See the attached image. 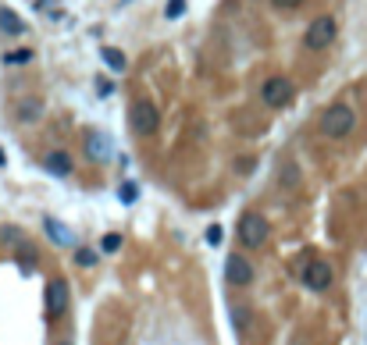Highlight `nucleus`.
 Returning a JSON list of instances; mask_svg holds the SVG:
<instances>
[{
    "label": "nucleus",
    "mask_w": 367,
    "mask_h": 345,
    "mask_svg": "<svg viewBox=\"0 0 367 345\" xmlns=\"http://www.w3.org/2000/svg\"><path fill=\"white\" fill-rule=\"evenodd\" d=\"M100 57H104V65L111 71H125V54L114 50V47H100Z\"/></svg>",
    "instance_id": "nucleus-14"
},
{
    "label": "nucleus",
    "mask_w": 367,
    "mask_h": 345,
    "mask_svg": "<svg viewBox=\"0 0 367 345\" xmlns=\"http://www.w3.org/2000/svg\"><path fill=\"white\" fill-rule=\"evenodd\" d=\"M271 4H275V8H282V11H285V8H296V4H303V0H271Z\"/></svg>",
    "instance_id": "nucleus-22"
},
{
    "label": "nucleus",
    "mask_w": 367,
    "mask_h": 345,
    "mask_svg": "<svg viewBox=\"0 0 367 345\" xmlns=\"http://www.w3.org/2000/svg\"><path fill=\"white\" fill-rule=\"evenodd\" d=\"M4 160H8V157H4V150H0V164H4Z\"/></svg>",
    "instance_id": "nucleus-23"
},
{
    "label": "nucleus",
    "mask_w": 367,
    "mask_h": 345,
    "mask_svg": "<svg viewBox=\"0 0 367 345\" xmlns=\"http://www.w3.org/2000/svg\"><path fill=\"white\" fill-rule=\"evenodd\" d=\"M0 29H4L8 36H22L25 32V22L18 18L11 8H0Z\"/></svg>",
    "instance_id": "nucleus-12"
},
{
    "label": "nucleus",
    "mask_w": 367,
    "mask_h": 345,
    "mask_svg": "<svg viewBox=\"0 0 367 345\" xmlns=\"http://www.w3.org/2000/svg\"><path fill=\"white\" fill-rule=\"evenodd\" d=\"M68 310V285L61 278H50L47 281V313L50 317H61Z\"/></svg>",
    "instance_id": "nucleus-9"
},
{
    "label": "nucleus",
    "mask_w": 367,
    "mask_h": 345,
    "mask_svg": "<svg viewBox=\"0 0 367 345\" xmlns=\"http://www.w3.org/2000/svg\"><path fill=\"white\" fill-rule=\"evenodd\" d=\"M65 345H68V342H65Z\"/></svg>",
    "instance_id": "nucleus-24"
},
{
    "label": "nucleus",
    "mask_w": 367,
    "mask_h": 345,
    "mask_svg": "<svg viewBox=\"0 0 367 345\" xmlns=\"http://www.w3.org/2000/svg\"><path fill=\"white\" fill-rule=\"evenodd\" d=\"M75 263L78 267H96V253L93 249H75Z\"/></svg>",
    "instance_id": "nucleus-18"
},
{
    "label": "nucleus",
    "mask_w": 367,
    "mask_h": 345,
    "mask_svg": "<svg viewBox=\"0 0 367 345\" xmlns=\"http://www.w3.org/2000/svg\"><path fill=\"white\" fill-rule=\"evenodd\" d=\"M225 278H229V285H235V289H247L250 281H253V263H250L247 256L232 253V256L225 260Z\"/></svg>",
    "instance_id": "nucleus-7"
},
{
    "label": "nucleus",
    "mask_w": 367,
    "mask_h": 345,
    "mask_svg": "<svg viewBox=\"0 0 367 345\" xmlns=\"http://www.w3.org/2000/svg\"><path fill=\"white\" fill-rule=\"evenodd\" d=\"M39 114H43V104H39V100H25V104L18 107V118H22V121H32Z\"/></svg>",
    "instance_id": "nucleus-15"
},
{
    "label": "nucleus",
    "mask_w": 367,
    "mask_h": 345,
    "mask_svg": "<svg viewBox=\"0 0 367 345\" xmlns=\"http://www.w3.org/2000/svg\"><path fill=\"white\" fill-rule=\"evenodd\" d=\"M229 317H232V328H235L239 335L250 331V324H253V310H250V307H232Z\"/></svg>",
    "instance_id": "nucleus-13"
},
{
    "label": "nucleus",
    "mask_w": 367,
    "mask_h": 345,
    "mask_svg": "<svg viewBox=\"0 0 367 345\" xmlns=\"http://www.w3.org/2000/svg\"><path fill=\"white\" fill-rule=\"evenodd\" d=\"M118 199H121V203H136V199H139V189H136V181H125V186L118 189Z\"/></svg>",
    "instance_id": "nucleus-17"
},
{
    "label": "nucleus",
    "mask_w": 367,
    "mask_h": 345,
    "mask_svg": "<svg viewBox=\"0 0 367 345\" xmlns=\"http://www.w3.org/2000/svg\"><path fill=\"white\" fill-rule=\"evenodd\" d=\"M43 228H47V235H50V242L54 246H75V232L68 228V225H61L57 217H43Z\"/></svg>",
    "instance_id": "nucleus-10"
},
{
    "label": "nucleus",
    "mask_w": 367,
    "mask_h": 345,
    "mask_svg": "<svg viewBox=\"0 0 367 345\" xmlns=\"http://www.w3.org/2000/svg\"><path fill=\"white\" fill-rule=\"evenodd\" d=\"M121 249V235L118 232H107L104 238H100V253H118Z\"/></svg>",
    "instance_id": "nucleus-16"
},
{
    "label": "nucleus",
    "mask_w": 367,
    "mask_h": 345,
    "mask_svg": "<svg viewBox=\"0 0 367 345\" xmlns=\"http://www.w3.org/2000/svg\"><path fill=\"white\" fill-rule=\"evenodd\" d=\"M221 235H225V232H221V225H211L207 228V246H221Z\"/></svg>",
    "instance_id": "nucleus-20"
},
{
    "label": "nucleus",
    "mask_w": 367,
    "mask_h": 345,
    "mask_svg": "<svg viewBox=\"0 0 367 345\" xmlns=\"http://www.w3.org/2000/svg\"><path fill=\"white\" fill-rule=\"evenodd\" d=\"M165 14L171 18V22H175V18H182V14H186V0H168V8H165Z\"/></svg>",
    "instance_id": "nucleus-19"
},
{
    "label": "nucleus",
    "mask_w": 367,
    "mask_h": 345,
    "mask_svg": "<svg viewBox=\"0 0 367 345\" xmlns=\"http://www.w3.org/2000/svg\"><path fill=\"white\" fill-rule=\"evenodd\" d=\"M239 238H242V246L260 249L264 238H268V221H264L260 214H253V210H247L239 217Z\"/></svg>",
    "instance_id": "nucleus-4"
},
{
    "label": "nucleus",
    "mask_w": 367,
    "mask_h": 345,
    "mask_svg": "<svg viewBox=\"0 0 367 345\" xmlns=\"http://www.w3.org/2000/svg\"><path fill=\"white\" fill-rule=\"evenodd\" d=\"M29 57H32L29 50H14V54H8L4 60H8V65H25V60H29Z\"/></svg>",
    "instance_id": "nucleus-21"
},
{
    "label": "nucleus",
    "mask_w": 367,
    "mask_h": 345,
    "mask_svg": "<svg viewBox=\"0 0 367 345\" xmlns=\"http://www.w3.org/2000/svg\"><path fill=\"white\" fill-rule=\"evenodd\" d=\"M86 157L93 160V164H107V160L114 157V143H111V135L107 132H100V129H90L86 132Z\"/></svg>",
    "instance_id": "nucleus-5"
},
{
    "label": "nucleus",
    "mask_w": 367,
    "mask_h": 345,
    "mask_svg": "<svg viewBox=\"0 0 367 345\" xmlns=\"http://www.w3.org/2000/svg\"><path fill=\"white\" fill-rule=\"evenodd\" d=\"M129 125H132L136 135H154L160 129V114H157V107L150 104V100H136L132 111H129Z\"/></svg>",
    "instance_id": "nucleus-2"
},
{
    "label": "nucleus",
    "mask_w": 367,
    "mask_h": 345,
    "mask_svg": "<svg viewBox=\"0 0 367 345\" xmlns=\"http://www.w3.org/2000/svg\"><path fill=\"white\" fill-rule=\"evenodd\" d=\"M335 32H339L335 18L332 14H321V18H314V22H311L307 36H303V43H307L311 50H324V47L335 43Z\"/></svg>",
    "instance_id": "nucleus-3"
},
{
    "label": "nucleus",
    "mask_w": 367,
    "mask_h": 345,
    "mask_svg": "<svg viewBox=\"0 0 367 345\" xmlns=\"http://www.w3.org/2000/svg\"><path fill=\"white\" fill-rule=\"evenodd\" d=\"M300 278H303V285H307L311 292H324L332 285V267L324 260H311L307 267L300 271Z\"/></svg>",
    "instance_id": "nucleus-6"
},
{
    "label": "nucleus",
    "mask_w": 367,
    "mask_h": 345,
    "mask_svg": "<svg viewBox=\"0 0 367 345\" xmlns=\"http://www.w3.org/2000/svg\"><path fill=\"white\" fill-rule=\"evenodd\" d=\"M43 164H47L50 175H61V178L72 175V157H68L65 150H50V153L43 157Z\"/></svg>",
    "instance_id": "nucleus-11"
},
{
    "label": "nucleus",
    "mask_w": 367,
    "mask_h": 345,
    "mask_svg": "<svg viewBox=\"0 0 367 345\" xmlns=\"http://www.w3.org/2000/svg\"><path fill=\"white\" fill-rule=\"evenodd\" d=\"M264 104L268 107H285L293 100V82L289 78H282V75H275V78H268V82H264Z\"/></svg>",
    "instance_id": "nucleus-8"
},
{
    "label": "nucleus",
    "mask_w": 367,
    "mask_h": 345,
    "mask_svg": "<svg viewBox=\"0 0 367 345\" xmlns=\"http://www.w3.org/2000/svg\"><path fill=\"white\" fill-rule=\"evenodd\" d=\"M353 125H357V114L346 107V104H332L328 111L321 114V132L328 135V139H346L353 132Z\"/></svg>",
    "instance_id": "nucleus-1"
}]
</instances>
